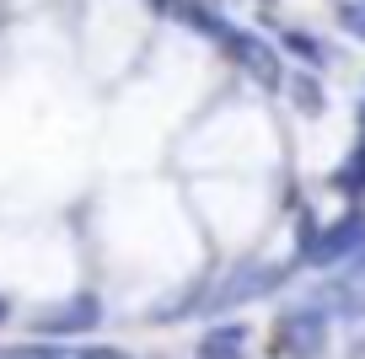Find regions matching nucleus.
Returning <instances> with one entry per match:
<instances>
[{
  "mask_svg": "<svg viewBox=\"0 0 365 359\" xmlns=\"http://www.w3.org/2000/svg\"><path fill=\"white\" fill-rule=\"evenodd\" d=\"M97 327H103V301L91 290H76L33 316V338H43V343H76V338H91Z\"/></svg>",
  "mask_w": 365,
  "mask_h": 359,
  "instance_id": "obj_1",
  "label": "nucleus"
},
{
  "mask_svg": "<svg viewBox=\"0 0 365 359\" xmlns=\"http://www.w3.org/2000/svg\"><path fill=\"white\" fill-rule=\"evenodd\" d=\"M274 354L279 359H322L328 354V311L322 306H290L274 316Z\"/></svg>",
  "mask_w": 365,
  "mask_h": 359,
  "instance_id": "obj_2",
  "label": "nucleus"
},
{
  "mask_svg": "<svg viewBox=\"0 0 365 359\" xmlns=\"http://www.w3.org/2000/svg\"><path fill=\"white\" fill-rule=\"evenodd\" d=\"M285 279H290L285 263H237V269H226V279L210 290L205 311H237V306H247V301L274 295Z\"/></svg>",
  "mask_w": 365,
  "mask_h": 359,
  "instance_id": "obj_3",
  "label": "nucleus"
},
{
  "mask_svg": "<svg viewBox=\"0 0 365 359\" xmlns=\"http://www.w3.org/2000/svg\"><path fill=\"white\" fill-rule=\"evenodd\" d=\"M220 54H226L231 65H237L242 76L252 80V86H263V91H285V54H279L269 38L247 33V27H231V38L220 43Z\"/></svg>",
  "mask_w": 365,
  "mask_h": 359,
  "instance_id": "obj_4",
  "label": "nucleus"
},
{
  "mask_svg": "<svg viewBox=\"0 0 365 359\" xmlns=\"http://www.w3.org/2000/svg\"><path fill=\"white\" fill-rule=\"evenodd\" d=\"M360 247H365V214H344V220L317 231V241L307 247V263L312 269H333V263H349Z\"/></svg>",
  "mask_w": 365,
  "mask_h": 359,
  "instance_id": "obj_5",
  "label": "nucleus"
},
{
  "mask_svg": "<svg viewBox=\"0 0 365 359\" xmlns=\"http://www.w3.org/2000/svg\"><path fill=\"white\" fill-rule=\"evenodd\" d=\"M182 27H188V33L194 38H205V43H226L231 38V27L237 22H226V11H220V6H210V0H182V16H178Z\"/></svg>",
  "mask_w": 365,
  "mask_h": 359,
  "instance_id": "obj_6",
  "label": "nucleus"
},
{
  "mask_svg": "<svg viewBox=\"0 0 365 359\" xmlns=\"http://www.w3.org/2000/svg\"><path fill=\"white\" fill-rule=\"evenodd\" d=\"M194 354H199V359H247V327H242V322L210 327V333L199 338Z\"/></svg>",
  "mask_w": 365,
  "mask_h": 359,
  "instance_id": "obj_7",
  "label": "nucleus"
},
{
  "mask_svg": "<svg viewBox=\"0 0 365 359\" xmlns=\"http://www.w3.org/2000/svg\"><path fill=\"white\" fill-rule=\"evenodd\" d=\"M285 97H290V108H296L301 118H322V113H328V91H322V80L312 76V70L285 76Z\"/></svg>",
  "mask_w": 365,
  "mask_h": 359,
  "instance_id": "obj_8",
  "label": "nucleus"
},
{
  "mask_svg": "<svg viewBox=\"0 0 365 359\" xmlns=\"http://www.w3.org/2000/svg\"><path fill=\"white\" fill-rule=\"evenodd\" d=\"M279 54H290V59H301V65L307 70H328V43H322V38H312V33H301V27H285V33H279Z\"/></svg>",
  "mask_w": 365,
  "mask_h": 359,
  "instance_id": "obj_9",
  "label": "nucleus"
},
{
  "mask_svg": "<svg viewBox=\"0 0 365 359\" xmlns=\"http://www.w3.org/2000/svg\"><path fill=\"white\" fill-rule=\"evenodd\" d=\"M333 188H339L344 199H360V193H365V140L339 161V172H333Z\"/></svg>",
  "mask_w": 365,
  "mask_h": 359,
  "instance_id": "obj_10",
  "label": "nucleus"
},
{
  "mask_svg": "<svg viewBox=\"0 0 365 359\" xmlns=\"http://www.w3.org/2000/svg\"><path fill=\"white\" fill-rule=\"evenodd\" d=\"M339 27L365 43V6H360V0H344V6H339Z\"/></svg>",
  "mask_w": 365,
  "mask_h": 359,
  "instance_id": "obj_11",
  "label": "nucleus"
},
{
  "mask_svg": "<svg viewBox=\"0 0 365 359\" xmlns=\"http://www.w3.org/2000/svg\"><path fill=\"white\" fill-rule=\"evenodd\" d=\"M33 359H81V348L76 343H38V348H27Z\"/></svg>",
  "mask_w": 365,
  "mask_h": 359,
  "instance_id": "obj_12",
  "label": "nucleus"
},
{
  "mask_svg": "<svg viewBox=\"0 0 365 359\" xmlns=\"http://www.w3.org/2000/svg\"><path fill=\"white\" fill-rule=\"evenodd\" d=\"M81 359H135L129 348H113V343H91V348H81Z\"/></svg>",
  "mask_w": 365,
  "mask_h": 359,
  "instance_id": "obj_13",
  "label": "nucleus"
},
{
  "mask_svg": "<svg viewBox=\"0 0 365 359\" xmlns=\"http://www.w3.org/2000/svg\"><path fill=\"white\" fill-rule=\"evenodd\" d=\"M145 6L156 16H167V22H178V16H182V0H145Z\"/></svg>",
  "mask_w": 365,
  "mask_h": 359,
  "instance_id": "obj_14",
  "label": "nucleus"
},
{
  "mask_svg": "<svg viewBox=\"0 0 365 359\" xmlns=\"http://www.w3.org/2000/svg\"><path fill=\"white\" fill-rule=\"evenodd\" d=\"M349 279H365V247H360V252L349 258Z\"/></svg>",
  "mask_w": 365,
  "mask_h": 359,
  "instance_id": "obj_15",
  "label": "nucleus"
},
{
  "mask_svg": "<svg viewBox=\"0 0 365 359\" xmlns=\"http://www.w3.org/2000/svg\"><path fill=\"white\" fill-rule=\"evenodd\" d=\"M11 322V301H6V295H0V327Z\"/></svg>",
  "mask_w": 365,
  "mask_h": 359,
  "instance_id": "obj_16",
  "label": "nucleus"
},
{
  "mask_svg": "<svg viewBox=\"0 0 365 359\" xmlns=\"http://www.w3.org/2000/svg\"><path fill=\"white\" fill-rule=\"evenodd\" d=\"M360 6H365V0H360Z\"/></svg>",
  "mask_w": 365,
  "mask_h": 359,
  "instance_id": "obj_17",
  "label": "nucleus"
}]
</instances>
